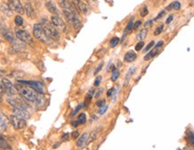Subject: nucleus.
Here are the masks:
<instances>
[{
  "mask_svg": "<svg viewBox=\"0 0 194 150\" xmlns=\"http://www.w3.org/2000/svg\"><path fill=\"white\" fill-rule=\"evenodd\" d=\"M102 67H103V63H101V64H99V65L97 66V68H96V70H95V72H94V74L96 75L97 73H98L100 71H101V69H102Z\"/></svg>",
  "mask_w": 194,
  "mask_h": 150,
  "instance_id": "ea45409f",
  "label": "nucleus"
},
{
  "mask_svg": "<svg viewBox=\"0 0 194 150\" xmlns=\"http://www.w3.org/2000/svg\"><path fill=\"white\" fill-rule=\"evenodd\" d=\"M143 47H144V42L143 41H139L138 44L136 45V47H135V50L136 51H139V50L142 49Z\"/></svg>",
  "mask_w": 194,
  "mask_h": 150,
  "instance_id": "72a5a7b5",
  "label": "nucleus"
},
{
  "mask_svg": "<svg viewBox=\"0 0 194 150\" xmlns=\"http://www.w3.org/2000/svg\"><path fill=\"white\" fill-rule=\"evenodd\" d=\"M141 21H137L135 23H133V29H135V30H137V29H139V26L141 25Z\"/></svg>",
  "mask_w": 194,
  "mask_h": 150,
  "instance_id": "79ce46f5",
  "label": "nucleus"
},
{
  "mask_svg": "<svg viewBox=\"0 0 194 150\" xmlns=\"http://www.w3.org/2000/svg\"><path fill=\"white\" fill-rule=\"evenodd\" d=\"M119 39L117 38V37H115V38H113L112 40H110V46L111 47H116V45L119 43Z\"/></svg>",
  "mask_w": 194,
  "mask_h": 150,
  "instance_id": "2f4dec72",
  "label": "nucleus"
},
{
  "mask_svg": "<svg viewBox=\"0 0 194 150\" xmlns=\"http://www.w3.org/2000/svg\"><path fill=\"white\" fill-rule=\"evenodd\" d=\"M0 11H1L2 13H4L5 15H7V16H12V15H13L12 10L9 8L8 5H6V4L1 5V6H0Z\"/></svg>",
  "mask_w": 194,
  "mask_h": 150,
  "instance_id": "412c9836",
  "label": "nucleus"
},
{
  "mask_svg": "<svg viewBox=\"0 0 194 150\" xmlns=\"http://www.w3.org/2000/svg\"><path fill=\"white\" fill-rule=\"evenodd\" d=\"M152 24H153V21H152V20H149V21H147V22L145 23V26H147V25L152 26Z\"/></svg>",
  "mask_w": 194,
  "mask_h": 150,
  "instance_id": "8fccbe9b",
  "label": "nucleus"
},
{
  "mask_svg": "<svg viewBox=\"0 0 194 150\" xmlns=\"http://www.w3.org/2000/svg\"><path fill=\"white\" fill-rule=\"evenodd\" d=\"M15 35L20 40H22L24 43H27V44H31L32 43V39H31L30 35L28 33L26 30H15Z\"/></svg>",
  "mask_w": 194,
  "mask_h": 150,
  "instance_id": "6e6552de",
  "label": "nucleus"
},
{
  "mask_svg": "<svg viewBox=\"0 0 194 150\" xmlns=\"http://www.w3.org/2000/svg\"><path fill=\"white\" fill-rule=\"evenodd\" d=\"M108 110V106H102V107H100L99 110H98V113L99 114H103V113H106V111Z\"/></svg>",
  "mask_w": 194,
  "mask_h": 150,
  "instance_id": "c9c22d12",
  "label": "nucleus"
},
{
  "mask_svg": "<svg viewBox=\"0 0 194 150\" xmlns=\"http://www.w3.org/2000/svg\"><path fill=\"white\" fill-rule=\"evenodd\" d=\"M83 104H80V105H78V106H77V107L73 110V112L72 113V114H71V117H74V115L78 113V112H79L80 110L83 108Z\"/></svg>",
  "mask_w": 194,
  "mask_h": 150,
  "instance_id": "7c9ffc66",
  "label": "nucleus"
},
{
  "mask_svg": "<svg viewBox=\"0 0 194 150\" xmlns=\"http://www.w3.org/2000/svg\"><path fill=\"white\" fill-rule=\"evenodd\" d=\"M101 131V128H97V129H95L90 134V136L88 137V139H87V142H86V145H88V144H90V143H91V142H93L96 138H97V137L99 135V132Z\"/></svg>",
  "mask_w": 194,
  "mask_h": 150,
  "instance_id": "2eb2a0df",
  "label": "nucleus"
},
{
  "mask_svg": "<svg viewBox=\"0 0 194 150\" xmlns=\"http://www.w3.org/2000/svg\"><path fill=\"white\" fill-rule=\"evenodd\" d=\"M6 73V72L4 70V69H1L0 68V77H2V76H4L5 74Z\"/></svg>",
  "mask_w": 194,
  "mask_h": 150,
  "instance_id": "603ef678",
  "label": "nucleus"
},
{
  "mask_svg": "<svg viewBox=\"0 0 194 150\" xmlns=\"http://www.w3.org/2000/svg\"><path fill=\"white\" fill-rule=\"evenodd\" d=\"M189 135H190V139H191V143H192V145L193 146V145H194L193 132H192V131H190V133H189Z\"/></svg>",
  "mask_w": 194,
  "mask_h": 150,
  "instance_id": "a18cd8bd",
  "label": "nucleus"
},
{
  "mask_svg": "<svg viewBox=\"0 0 194 150\" xmlns=\"http://www.w3.org/2000/svg\"><path fill=\"white\" fill-rule=\"evenodd\" d=\"M173 19H174V15L173 14H171V15H169V17L166 19V23H170L172 21H173Z\"/></svg>",
  "mask_w": 194,
  "mask_h": 150,
  "instance_id": "49530a36",
  "label": "nucleus"
},
{
  "mask_svg": "<svg viewBox=\"0 0 194 150\" xmlns=\"http://www.w3.org/2000/svg\"><path fill=\"white\" fill-rule=\"evenodd\" d=\"M72 5H74L75 8H77L79 11H81L83 14H87L89 9L87 5L83 3L82 0H72Z\"/></svg>",
  "mask_w": 194,
  "mask_h": 150,
  "instance_id": "f8f14e48",
  "label": "nucleus"
},
{
  "mask_svg": "<svg viewBox=\"0 0 194 150\" xmlns=\"http://www.w3.org/2000/svg\"><path fill=\"white\" fill-rule=\"evenodd\" d=\"M14 23H15V24H16L17 26H22V25L23 24V17H21L20 15L15 16V18H14Z\"/></svg>",
  "mask_w": 194,
  "mask_h": 150,
  "instance_id": "bb28decb",
  "label": "nucleus"
},
{
  "mask_svg": "<svg viewBox=\"0 0 194 150\" xmlns=\"http://www.w3.org/2000/svg\"><path fill=\"white\" fill-rule=\"evenodd\" d=\"M41 26L44 30L45 34L47 35L48 39H52L54 40H58L60 39V34L58 30L52 25V23H48L47 20H43Z\"/></svg>",
  "mask_w": 194,
  "mask_h": 150,
  "instance_id": "f03ea898",
  "label": "nucleus"
},
{
  "mask_svg": "<svg viewBox=\"0 0 194 150\" xmlns=\"http://www.w3.org/2000/svg\"><path fill=\"white\" fill-rule=\"evenodd\" d=\"M78 137H79V132H78L77 131L72 132V139H76Z\"/></svg>",
  "mask_w": 194,
  "mask_h": 150,
  "instance_id": "37998d69",
  "label": "nucleus"
},
{
  "mask_svg": "<svg viewBox=\"0 0 194 150\" xmlns=\"http://www.w3.org/2000/svg\"><path fill=\"white\" fill-rule=\"evenodd\" d=\"M165 1H166V0H165Z\"/></svg>",
  "mask_w": 194,
  "mask_h": 150,
  "instance_id": "6e6d98bb",
  "label": "nucleus"
},
{
  "mask_svg": "<svg viewBox=\"0 0 194 150\" xmlns=\"http://www.w3.org/2000/svg\"><path fill=\"white\" fill-rule=\"evenodd\" d=\"M51 23H52V25L55 29L57 28L58 30H60L62 31H64L65 30V23H64V21L58 15H55V14L52 15V17H51Z\"/></svg>",
  "mask_w": 194,
  "mask_h": 150,
  "instance_id": "9d476101",
  "label": "nucleus"
},
{
  "mask_svg": "<svg viewBox=\"0 0 194 150\" xmlns=\"http://www.w3.org/2000/svg\"><path fill=\"white\" fill-rule=\"evenodd\" d=\"M101 80H102V77L101 76H97L95 80V86H99L100 85V82H101Z\"/></svg>",
  "mask_w": 194,
  "mask_h": 150,
  "instance_id": "a19ab883",
  "label": "nucleus"
},
{
  "mask_svg": "<svg viewBox=\"0 0 194 150\" xmlns=\"http://www.w3.org/2000/svg\"><path fill=\"white\" fill-rule=\"evenodd\" d=\"M137 58V55L133 52V51H130V52H127L125 54V57H124V60L126 63H132L133 61H135Z\"/></svg>",
  "mask_w": 194,
  "mask_h": 150,
  "instance_id": "f3484780",
  "label": "nucleus"
},
{
  "mask_svg": "<svg viewBox=\"0 0 194 150\" xmlns=\"http://www.w3.org/2000/svg\"><path fill=\"white\" fill-rule=\"evenodd\" d=\"M163 43H164L163 41H159V42H158V43H157V44L156 45V47H155V48H157H157H159V47H162V45H163Z\"/></svg>",
  "mask_w": 194,
  "mask_h": 150,
  "instance_id": "de8ad7c7",
  "label": "nucleus"
},
{
  "mask_svg": "<svg viewBox=\"0 0 194 150\" xmlns=\"http://www.w3.org/2000/svg\"><path fill=\"white\" fill-rule=\"evenodd\" d=\"M4 93H5V86H4L3 82H0V95L2 96Z\"/></svg>",
  "mask_w": 194,
  "mask_h": 150,
  "instance_id": "4c0bfd02",
  "label": "nucleus"
},
{
  "mask_svg": "<svg viewBox=\"0 0 194 150\" xmlns=\"http://www.w3.org/2000/svg\"><path fill=\"white\" fill-rule=\"evenodd\" d=\"M1 32H2L3 36H4V37H5L7 40L10 41L11 43H14V42H15V40H14V35H13V33H12L10 30H8L7 29L4 28V29H1Z\"/></svg>",
  "mask_w": 194,
  "mask_h": 150,
  "instance_id": "4468645a",
  "label": "nucleus"
},
{
  "mask_svg": "<svg viewBox=\"0 0 194 150\" xmlns=\"http://www.w3.org/2000/svg\"><path fill=\"white\" fill-rule=\"evenodd\" d=\"M78 124H79V123H78L77 121H76V122H72V125L73 127H77V126H78Z\"/></svg>",
  "mask_w": 194,
  "mask_h": 150,
  "instance_id": "864d4df0",
  "label": "nucleus"
},
{
  "mask_svg": "<svg viewBox=\"0 0 194 150\" xmlns=\"http://www.w3.org/2000/svg\"><path fill=\"white\" fill-rule=\"evenodd\" d=\"M102 91H103V89H99L97 90V92H96V94H95V96H96V97H98V96H100V94L102 93Z\"/></svg>",
  "mask_w": 194,
  "mask_h": 150,
  "instance_id": "09e8293b",
  "label": "nucleus"
},
{
  "mask_svg": "<svg viewBox=\"0 0 194 150\" xmlns=\"http://www.w3.org/2000/svg\"><path fill=\"white\" fill-rule=\"evenodd\" d=\"M105 103H106L105 99H101V100H98V101H97L96 105H97V106H98V107H102V106H105Z\"/></svg>",
  "mask_w": 194,
  "mask_h": 150,
  "instance_id": "f704fd0d",
  "label": "nucleus"
},
{
  "mask_svg": "<svg viewBox=\"0 0 194 150\" xmlns=\"http://www.w3.org/2000/svg\"><path fill=\"white\" fill-rule=\"evenodd\" d=\"M7 5L12 11H14L19 14H23L24 13V8L23 7L20 0H9Z\"/></svg>",
  "mask_w": 194,
  "mask_h": 150,
  "instance_id": "39448f33",
  "label": "nucleus"
},
{
  "mask_svg": "<svg viewBox=\"0 0 194 150\" xmlns=\"http://www.w3.org/2000/svg\"><path fill=\"white\" fill-rule=\"evenodd\" d=\"M10 122H11L13 127L15 130H21V129H23L26 126V121L25 120L19 118L14 114L10 116Z\"/></svg>",
  "mask_w": 194,
  "mask_h": 150,
  "instance_id": "423d86ee",
  "label": "nucleus"
},
{
  "mask_svg": "<svg viewBox=\"0 0 194 150\" xmlns=\"http://www.w3.org/2000/svg\"><path fill=\"white\" fill-rule=\"evenodd\" d=\"M115 91V89L114 88H112V89H110L108 91V96H112V94H113V92Z\"/></svg>",
  "mask_w": 194,
  "mask_h": 150,
  "instance_id": "3c124183",
  "label": "nucleus"
},
{
  "mask_svg": "<svg viewBox=\"0 0 194 150\" xmlns=\"http://www.w3.org/2000/svg\"><path fill=\"white\" fill-rule=\"evenodd\" d=\"M0 148H4V149H11V146L8 144V142L3 138L2 136H0Z\"/></svg>",
  "mask_w": 194,
  "mask_h": 150,
  "instance_id": "5701e85b",
  "label": "nucleus"
},
{
  "mask_svg": "<svg viewBox=\"0 0 194 150\" xmlns=\"http://www.w3.org/2000/svg\"><path fill=\"white\" fill-rule=\"evenodd\" d=\"M157 53H158V51L157 50V48L153 49V50H151V51H150V53H148L147 55L144 56V60H146V61H147V60H150V58H152V57H154V56L157 55Z\"/></svg>",
  "mask_w": 194,
  "mask_h": 150,
  "instance_id": "393cba45",
  "label": "nucleus"
},
{
  "mask_svg": "<svg viewBox=\"0 0 194 150\" xmlns=\"http://www.w3.org/2000/svg\"><path fill=\"white\" fill-rule=\"evenodd\" d=\"M18 82L31 87L32 89H35L38 93H40V94H43V93H44L43 85H42L40 82H33V81H18Z\"/></svg>",
  "mask_w": 194,
  "mask_h": 150,
  "instance_id": "0eeeda50",
  "label": "nucleus"
},
{
  "mask_svg": "<svg viewBox=\"0 0 194 150\" xmlns=\"http://www.w3.org/2000/svg\"><path fill=\"white\" fill-rule=\"evenodd\" d=\"M62 140L63 141H68L69 140V134L68 133H65L62 136Z\"/></svg>",
  "mask_w": 194,
  "mask_h": 150,
  "instance_id": "c03bdc74",
  "label": "nucleus"
},
{
  "mask_svg": "<svg viewBox=\"0 0 194 150\" xmlns=\"http://www.w3.org/2000/svg\"><path fill=\"white\" fill-rule=\"evenodd\" d=\"M135 72V67H131L130 70H129V72H127V75H126V80H125V82H128V81L130 80V78L132 77V75L133 74V72Z\"/></svg>",
  "mask_w": 194,
  "mask_h": 150,
  "instance_id": "c85d7f7f",
  "label": "nucleus"
},
{
  "mask_svg": "<svg viewBox=\"0 0 194 150\" xmlns=\"http://www.w3.org/2000/svg\"><path fill=\"white\" fill-rule=\"evenodd\" d=\"M154 45H155V42L154 41H151L146 47H145V49H144V52H147V51H149L152 47H154Z\"/></svg>",
  "mask_w": 194,
  "mask_h": 150,
  "instance_id": "e433bc0d",
  "label": "nucleus"
},
{
  "mask_svg": "<svg viewBox=\"0 0 194 150\" xmlns=\"http://www.w3.org/2000/svg\"><path fill=\"white\" fill-rule=\"evenodd\" d=\"M16 90L19 92V94L23 98L27 100L29 102L36 103L40 101V93H38L34 89H32L30 86H24V84L18 83L15 85Z\"/></svg>",
  "mask_w": 194,
  "mask_h": 150,
  "instance_id": "f257e3e1",
  "label": "nucleus"
},
{
  "mask_svg": "<svg viewBox=\"0 0 194 150\" xmlns=\"http://www.w3.org/2000/svg\"><path fill=\"white\" fill-rule=\"evenodd\" d=\"M119 74H120L119 71H118L117 69H114V70H113V72H112V75H111V80H112L113 82H115V81L118 79Z\"/></svg>",
  "mask_w": 194,
  "mask_h": 150,
  "instance_id": "a878e982",
  "label": "nucleus"
},
{
  "mask_svg": "<svg viewBox=\"0 0 194 150\" xmlns=\"http://www.w3.org/2000/svg\"><path fill=\"white\" fill-rule=\"evenodd\" d=\"M46 7H47V9H48L50 13L54 14L55 15H57V14H58V9H57L55 4L52 1V0H48V2H46Z\"/></svg>",
  "mask_w": 194,
  "mask_h": 150,
  "instance_id": "ddd939ff",
  "label": "nucleus"
},
{
  "mask_svg": "<svg viewBox=\"0 0 194 150\" xmlns=\"http://www.w3.org/2000/svg\"><path fill=\"white\" fill-rule=\"evenodd\" d=\"M14 115H16L19 118H22L23 120H28L30 117V113L27 109H19V108H14L13 110Z\"/></svg>",
  "mask_w": 194,
  "mask_h": 150,
  "instance_id": "9b49d317",
  "label": "nucleus"
},
{
  "mask_svg": "<svg viewBox=\"0 0 194 150\" xmlns=\"http://www.w3.org/2000/svg\"><path fill=\"white\" fill-rule=\"evenodd\" d=\"M7 129V121L5 117L0 113V132L5 131Z\"/></svg>",
  "mask_w": 194,
  "mask_h": 150,
  "instance_id": "aec40b11",
  "label": "nucleus"
},
{
  "mask_svg": "<svg viewBox=\"0 0 194 150\" xmlns=\"http://www.w3.org/2000/svg\"><path fill=\"white\" fill-rule=\"evenodd\" d=\"M132 29H133V18H132V19L128 22V24H127V26L125 28V33H124V35H123V40H125V38L127 36V34H129V33H131V32L132 31Z\"/></svg>",
  "mask_w": 194,
  "mask_h": 150,
  "instance_id": "6ab92c4d",
  "label": "nucleus"
},
{
  "mask_svg": "<svg viewBox=\"0 0 194 150\" xmlns=\"http://www.w3.org/2000/svg\"><path fill=\"white\" fill-rule=\"evenodd\" d=\"M1 101H2V96L0 95V103H1Z\"/></svg>",
  "mask_w": 194,
  "mask_h": 150,
  "instance_id": "5fc2aeb1",
  "label": "nucleus"
},
{
  "mask_svg": "<svg viewBox=\"0 0 194 150\" xmlns=\"http://www.w3.org/2000/svg\"><path fill=\"white\" fill-rule=\"evenodd\" d=\"M77 122L79 124H84V123H86V114L83 113H81L79 116H78V120H77Z\"/></svg>",
  "mask_w": 194,
  "mask_h": 150,
  "instance_id": "cd10ccee",
  "label": "nucleus"
},
{
  "mask_svg": "<svg viewBox=\"0 0 194 150\" xmlns=\"http://www.w3.org/2000/svg\"><path fill=\"white\" fill-rule=\"evenodd\" d=\"M147 36H148V29H143V30H140L139 33L137 34L136 39H137L138 40L143 41L146 38H147Z\"/></svg>",
  "mask_w": 194,
  "mask_h": 150,
  "instance_id": "4be33fe9",
  "label": "nucleus"
},
{
  "mask_svg": "<svg viewBox=\"0 0 194 150\" xmlns=\"http://www.w3.org/2000/svg\"><path fill=\"white\" fill-rule=\"evenodd\" d=\"M24 11H25L26 14H27L30 18H31V19H34V18H35L36 14H35V12H34V9H33L32 5H31L29 3V2L25 4V6H24Z\"/></svg>",
  "mask_w": 194,
  "mask_h": 150,
  "instance_id": "dca6fc26",
  "label": "nucleus"
},
{
  "mask_svg": "<svg viewBox=\"0 0 194 150\" xmlns=\"http://www.w3.org/2000/svg\"><path fill=\"white\" fill-rule=\"evenodd\" d=\"M163 28H164L163 24H160L158 27L156 29V30H155V32H154V35H155V36H158V35L161 33V31L163 30Z\"/></svg>",
  "mask_w": 194,
  "mask_h": 150,
  "instance_id": "473e14b6",
  "label": "nucleus"
},
{
  "mask_svg": "<svg viewBox=\"0 0 194 150\" xmlns=\"http://www.w3.org/2000/svg\"><path fill=\"white\" fill-rule=\"evenodd\" d=\"M7 102L14 107L19 109H28V105L23 100L22 97L16 96H10L7 98Z\"/></svg>",
  "mask_w": 194,
  "mask_h": 150,
  "instance_id": "7ed1b4c3",
  "label": "nucleus"
},
{
  "mask_svg": "<svg viewBox=\"0 0 194 150\" xmlns=\"http://www.w3.org/2000/svg\"><path fill=\"white\" fill-rule=\"evenodd\" d=\"M181 7V4L179 1H175V2H173V3H171L170 4V5L169 6H167L166 7V10H171V9H174V10H179Z\"/></svg>",
  "mask_w": 194,
  "mask_h": 150,
  "instance_id": "b1692460",
  "label": "nucleus"
},
{
  "mask_svg": "<svg viewBox=\"0 0 194 150\" xmlns=\"http://www.w3.org/2000/svg\"><path fill=\"white\" fill-rule=\"evenodd\" d=\"M87 139H88V133H83L82 136L80 137V138L77 140V147H79L80 148H83L85 147L86 145V142H87Z\"/></svg>",
  "mask_w": 194,
  "mask_h": 150,
  "instance_id": "a211bd4d",
  "label": "nucleus"
},
{
  "mask_svg": "<svg viewBox=\"0 0 194 150\" xmlns=\"http://www.w3.org/2000/svg\"><path fill=\"white\" fill-rule=\"evenodd\" d=\"M33 34L38 40H41L42 42H45V43L48 42V38L45 34L44 30H43L41 23H36L34 25V27H33Z\"/></svg>",
  "mask_w": 194,
  "mask_h": 150,
  "instance_id": "20e7f679",
  "label": "nucleus"
},
{
  "mask_svg": "<svg viewBox=\"0 0 194 150\" xmlns=\"http://www.w3.org/2000/svg\"><path fill=\"white\" fill-rule=\"evenodd\" d=\"M139 14H140V16L141 17H145L149 14V10H148V7L147 6H144L141 8V10L139 11Z\"/></svg>",
  "mask_w": 194,
  "mask_h": 150,
  "instance_id": "c756f323",
  "label": "nucleus"
},
{
  "mask_svg": "<svg viewBox=\"0 0 194 150\" xmlns=\"http://www.w3.org/2000/svg\"><path fill=\"white\" fill-rule=\"evenodd\" d=\"M2 82H3V84H4V86H5V93L9 96H14L16 94L17 90H16L15 87H14V85H13V83L10 82L8 79H3V80H2Z\"/></svg>",
  "mask_w": 194,
  "mask_h": 150,
  "instance_id": "1a4fd4ad",
  "label": "nucleus"
},
{
  "mask_svg": "<svg viewBox=\"0 0 194 150\" xmlns=\"http://www.w3.org/2000/svg\"><path fill=\"white\" fill-rule=\"evenodd\" d=\"M165 14H166V11L164 10V11H162L161 13H159V14H158V15H157V16L156 18H155V21H157V20L161 19V18H162V17H163V16H164Z\"/></svg>",
  "mask_w": 194,
  "mask_h": 150,
  "instance_id": "58836bf2",
  "label": "nucleus"
}]
</instances>
